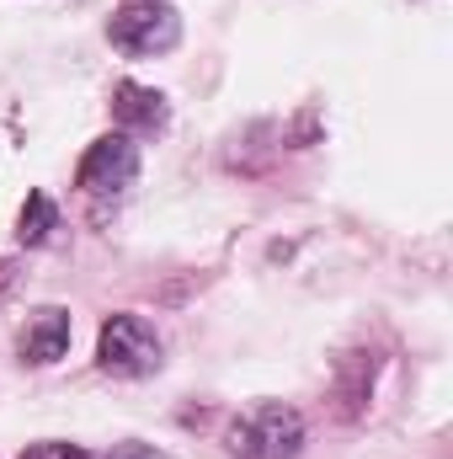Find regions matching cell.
<instances>
[{
  "label": "cell",
  "instance_id": "cell-1",
  "mask_svg": "<svg viewBox=\"0 0 453 459\" xmlns=\"http://www.w3.org/2000/svg\"><path fill=\"white\" fill-rule=\"evenodd\" d=\"M299 449H304V417L283 401H267L229 428V459H294Z\"/></svg>",
  "mask_w": 453,
  "mask_h": 459
},
{
  "label": "cell",
  "instance_id": "cell-2",
  "mask_svg": "<svg viewBox=\"0 0 453 459\" xmlns=\"http://www.w3.org/2000/svg\"><path fill=\"white\" fill-rule=\"evenodd\" d=\"M97 363L117 379H144L160 368V337L144 316H113L97 337Z\"/></svg>",
  "mask_w": 453,
  "mask_h": 459
},
{
  "label": "cell",
  "instance_id": "cell-3",
  "mask_svg": "<svg viewBox=\"0 0 453 459\" xmlns=\"http://www.w3.org/2000/svg\"><path fill=\"white\" fill-rule=\"evenodd\" d=\"M107 38L123 54H166L182 38V16L171 5H160V0H133L107 22Z\"/></svg>",
  "mask_w": 453,
  "mask_h": 459
},
{
  "label": "cell",
  "instance_id": "cell-4",
  "mask_svg": "<svg viewBox=\"0 0 453 459\" xmlns=\"http://www.w3.org/2000/svg\"><path fill=\"white\" fill-rule=\"evenodd\" d=\"M133 177H139V144H133L128 134H102V139L86 150L81 171H75V182H81L91 198H113L123 187H133Z\"/></svg>",
  "mask_w": 453,
  "mask_h": 459
},
{
  "label": "cell",
  "instance_id": "cell-5",
  "mask_svg": "<svg viewBox=\"0 0 453 459\" xmlns=\"http://www.w3.org/2000/svg\"><path fill=\"white\" fill-rule=\"evenodd\" d=\"M113 117L123 123V134H160V128L171 123V108H166V97H160L155 86L123 81L113 91Z\"/></svg>",
  "mask_w": 453,
  "mask_h": 459
},
{
  "label": "cell",
  "instance_id": "cell-6",
  "mask_svg": "<svg viewBox=\"0 0 453 459\" xmlns=\"http://www.w3.org/2000/svg\"><path fill=\"white\" fill-rule=\"evenodd\" d=\"M70 347V310L43 305L21 332V363H59Z\"/></svg>",
  "mask_w": 453,
  "mask_h": 459
},
{
  "label": "cell",
  "instance_id": "cell-7",
  "mask_svg": "<svg viewBox=\"0 0 453 459\" xmlns=\"http://www.w3.org/2000/svg\"><path fill=\"white\" fill-rule=\"evenodd\" d=\"M54 225H59V209H54V198H48V193H27V209H21V230H16V235H21L27 246H43Z\"/></svg>",
  "mask_w": 453,
  "mask_h": 459
},
{
  "label": "cell",
  "instance_id": "cell-8",
  "mask_svg": "<svg viewBox=\"0 0 453 459\" xmlns=\"http://www.w3.org/2000/svg\"><path fill=\"white\" fill-rule=\"evenodd\" d=\"M21 459H91L81 444H32Z\"/></svg>",
  "mask_w": 453,
  "mask_h": 459
},
{
  "label": "cell",
  "instance_id": "cell-9",
  "mask_svg": "<svg viewBox=\"0 0 453 459\" xmlns=\"http://www.w3.org/2000/svg\"><path fill=\"white\" fill-rule=\"evenodd\" d=\"M107 459H166V455H160V449H150V444H117Z\"/></svg>",
  "mask_w": 453,
  "mask_h": 459
}]
</instances>
